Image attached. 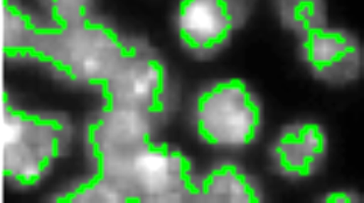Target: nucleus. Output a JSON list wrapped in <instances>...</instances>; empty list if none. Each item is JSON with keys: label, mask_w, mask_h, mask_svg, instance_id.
<instances>
[{"label": "nucleus", "mask_w": 364, "mask_h": 203, "mask_svg": "<svg viewBox=\"0 0 364 203\" xmlns=\"http://www.w3.org/2000/svg\"><path fill=\"white\" fill-rule=\"evenodd\" d=\"M300 56L313 75L329 84H347L361 74L362 50L347 31L320 27L299 36Z\"/></svg>", "instance_id": "8"}, {"label": "nucleus", "mask_w": 364, "mask_h": 203, "mask_svg": "<svg viewBox=\"0 0 364 203\" xmlns=\"http://www.w3.org/2000/svg\"><path fill=\"white\" fill-rule=\"evenodd\" d=\"M59 202H129L127 194L117 182L96 174L90 180L58 199Z\"/></svg>", "instance_id": "12"}, {"label": "nucleus", "mask_w": 364, "mask_h": 203, "mask_svg": "<svg viewBox=\"0 0 364 203\" xmlns=\"http://www.w3.org/2000/svg\"><path fill=\"white\" fill-rule=\"evenodd\" d=\"M328 141L321 125L304 121L289 125L280 132L270 150L278 173L304 179L316 173L325 160Z\"/></svg>", "instance_id": "9"}, {"label": "nucleus", "mask_w": 364, "mask_h": 203, "mask_svg": "<svg viewBox=\"0 0 364 203\" xmlns=\"http://www.w3.org/2000/svg\"><path fill=\"white\" fill-rule=\"evenodd\" d=\"M125 39L87 14L41 26L16 0L3 1V47L10 59L36 60L78 84L100 87L117 65Z\"/></svg>", "instance_id": "1"}, {"label": "nucleus", "mask_w": 364, "mask_h": 203, "mask_svg": "<svg viewBox=\"0 0 364 203\" xmlns=\"http://www.w3.org/2000/svg\"><path fill=\"white\" fill-rule=\"evenodd\" d=\"M284 27L298 36L327 26L325 0H276Z\"/></svg>", "instance_id": "11"}, {"label": "nucleus", "mask_w": 364, "mask_h": 203, "mask_svg": "<svg viewBox=\"0 0 364 203\" xmlns=\"http://www.w3.org/2000/svg\"><path fill=\"white\" fill-rule=\"evenodd\" d=\"M256 0H181L176 27L182 47L198 59H209L245 25Z\"/></svg>", "instance_id": "7"}, {"label": "nucleus", "mask_w": 364, "mask_h": 203, "mask_svg": "<svg viewBox=\"0 0 364 203\" xmlns=\"http://www.w3.org/2000/svg\"><path fill=\"white\" fill-rule=\"evenodd\" d=\"M193 124L198 138L207 144L242 148L257 139L263 110L243 79H222L198 94L193 106Z\"/></svg>", "instance_id": "4"}, {"label": "nucleus", "mask_w": 364, "mask_h": 203, "mask_svg": "<svg viewBox=\"0 0 364 203\" xmlns=\"http://www.w3.org/2000/svg\"><path fill=\"white\" fill-rule=\"evenodd\" d=\"M196 202H263L264 194L254 177L231 161H222L196 177Z\"/></svg>", "instance_id": "10"}, {"label": "nucleus", "mask_w": 364, "mask_h": 203, "mask_svg": "<svg viewBox=\"0 0 364 203\" xmlns=\"http://www.w3.org/2000/svg\"><path fill=\"white\" fill-rule=\"evenodd\" d=\"M192 161L167 143L150 144L136 154L122 179L129 202H196Z\"/></svg>", "instance_id": "5"}, {"label": "nucleus", "mask_w": 364, "mask_h": 203, "mask_svg": "<svg viewBox=\"0 0 364 203\" xmlns=\"http://www.w3.org/2000/svg\"><path fill=\"white\" fill-rule=\"evenodd\" d=\"M105 105L163 121L174 110L176 92L161 56L143 39H125L117 65L101 85Z\"/></svg>", "instance_id": "3"}, {"label": "nucleus", "mask_w": 364, "mask_h": 203, "mask_svg": "<svg viewBox=\"0 0 364 203\" xmlns=\"http://www.w3.org/2000/svg\"><path fill=\"white\" fill-rule=\"evenodd\" d=\"M3 172L19 186H33L48 172L69 141V128L58 117L23 111L4 96L1 115Z\"/></svg>", "instance_id": "2"}, {"label": "nucleus", "mask_w": 364, "mask_h": 203, "mask_svg": "<svg viewBox=\"0 0 364 203\" xmlns=\"http://www.w3.org/2000/svg\"><path fill=\"white\" fill-rule=\"evenodd\" d=\"M156 124V121L138 112L103 105L87 130V141L97 170L96 174L117 182L123 188L124 174L136 154L152 141Z\"/></svg>", "instance_id": "6"}, {"label": "nucleus", "mask_w": 364, "mask_h": 203, "mask_svg": "<svg viewBox=\"0 0 364 203\" xmlns=\"http://www.w3.org/2000/svg\"><path fill=\"white\" fill-rule=\"evenodd\" d=\"M52 14L54 23H65L89 14L92 0H41Z\"/></svg>", "instance_id": "13"}, {"label": "nucleus", "mask_w": 364, "mask_h": 203, "mask_svg": "<svg viewBox=\"0 0 364 203\" xmlns=\"http://www.w3.org/2000/svg\"><path fill=\"white\" fill-rule=\"evenodd\" d=\"M321 201L326 203H358L361 202L362 199L358 194L346 192V190H338V192L327 194Z\"/></svg>", "instance_id": "14"}]
</instances>
